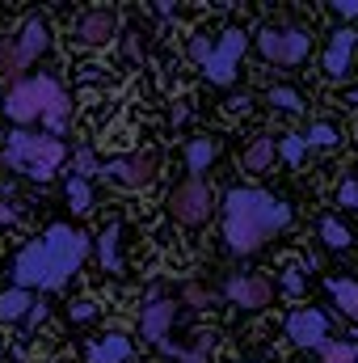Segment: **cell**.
I'll list each match as a JSON object with an SVG mask.
<instances>
[{
  "label": "cell",
  "mask_w": 358,
  "mask_h": 363,
  "mask_svg": "<svg viewBox=\"0 0 358 363\" xmlns=\"http://www.w3.org/2000/svg\"><path fill=\"white\" fill-rule=\"evenodd\" d=\"M291 224V203L274 199L253 186H232L224 194V237L236 254L262 250L270 237H278Z\"/></svg>",
  "instance_id": "7a4b0ae2"
},
{
  "label": "cell",
  "mask_w": 358,
  "mask_h": 363,
  "mask_svg": "<svg viewBox=\"0 0 358 363\" xmlns=\"http://www.w3.org/2000/svg\"><path fill=\"white\" fill-rule=\"evenodd\" d=\"M321 241H325L329 250H346V245H350V228H346L337 216H325V220H321Z\"/></svg>",
  "instance_id": "603a6c76"
},
{
  "label": "cell",
  "mask_w": 358,
  "mask_h": 363,
  "mask_svg": "<svg viewBox=\"0 0 358 363\" xmlns=\"http://www.w3.org/2000/svg\"><path fill=\"white\" fill-rule=\"evenodd\" d=\"M190 55L202 64V72H207L211 85H228L236 77L241 55H245V30H224L219 43H207L202 34H194L190 38Z\"/></svg>",
  "instance_id": "5b68a950"
},
{
  "label": "cell",
  "mask_w": 358,
  "mask_h": 363,
  "mask_svg": "<svg viewBox=\"0 0 358 363\" xmlns=\"http://www.w3.org/2000/svg\"><path fill=\"white\" fill-rule=\"evenodd\" d=\"M354 207H358V199H354Z\"/></svg>",
  "instance_id": "8d00e7d4"
},
{
  "label": "cell",
  "mask_w": 358,
  "mask_h": 363,
  "mask_svg": "<svg viewBox=\"0 0 358 363\" xmlns=\"http://www.w3.org/2000/svg\"><path fill=\"white\" fill-rule=\"evenodd\" d=\"M118 237H122V228H118V224H110V228L97 237V258H101V267H105V271H122V258H118Z\"/></svg>",
  "instance_id": "ac0fdd59"
},
{
  "label": "cell",
  "mask_w": 358,
  "mask_h": 363,
  "mask_svg": "<svg viewBox=\"0 0 358 363\" xmlns=\"http://www.w3.org/2000/svg\"><path fill=\"white\" fill-rule=\"evenodd\" d=\"M0 72L4 77H21L25 72V60H21V51H17L13 38H0Z\"/></svg>",
  "instance_id": "d4e9b609"
},
{
  "label": "cell",
  "mask_w": 358,
  "mask_h": 363,
  "mask_svg": "<svg viewBox=\"0 0 358 363\" xmlns=\"http://www.w3.org/2000/svg\"><path fill=\"white\" fill-rule=\"evenodd\" d=\"M354 60H358V30H333L329 34V47H325V77L329 81H346L354 72Z\"/></svg>",
  "instance_id": "9c48e42d"
},
{
  "label": "cell",
  "mask_w": 358,
  "mask_h": 363,
  "mask_svg": "<svg viewBox=\"0 0 358 363\" xmlns=\"http://www.w3.org/2000/svg\"><path fill=\"white\" fill-rule=\"evenodd\" d=\"M173 317H178V304H173V300H156V304H148V308H144L139 330H144V338H148V342H156L165 355L181 359V347L169 342V325H173Z\"/></svg>",
  "instance_id": "30bf717a"
},
{
  "label": "cell",
  "mask_w": 358,
  "mask_h": 363,
  "mask_svg": "<svg viewBox=\"0 0 358 363\" xmlns=\"http://www.w3.org/2000/svg\"><path fill=\"white\" fill-rule=\"evenodd\" d=\"M68 317H72V321H93V317H97V304H93V300H72V304H68Z\"/></svg>",
  "instance_id": "f546056e"
},
{
  "label": "cell",
  "mask_w": 358,
  "mask_h": 363,
  "mask_svg": "<svg viewBox=\"0 0 358 363\" xmlns=\"http://www.w3.org/2000/svg\"><path fill=\"white\" fill-rule=\"evenodd\" d=\"M25 308H34L25 287H8V291H0V321H21Z\"/></svg>",
  "instance_id": "d6986e66"
},
{
  "label": "cell",
  "mask_w": 358,
  "mask_h": 363,
  "mask_svg": "<svg viewBox=\"0 0 358 363\" xmlns=\"http://www.w3.org/2000/svg\"><path fill=\"white\" fill-rule=\"evenodd\" d=\"M266 97H270V106H278V110H287V114H299V110L308 106V101L291 89V85H270Z\"/></svg>",
  "instance_id": "cb8c5ba5"
},
{
  "label": "cell",
  "mask_w": 358,
  "mask_h": 363,
  "mask_svg": "<svg viewBox=\"0 0 358 363\" xmlns=\"http://www.w3.org/2000/svg\"><path fill=\"white\" fill-rule=\"evenodd\" d=\"M13 43H17V51H21V60H25V68L51 47V26H47V17H25V26L13 34Z\"/></svg>",
  "instance_id": "9a60e30c"
},
{
  "label": "cell",
  "mask_w": 358,
  "mask_h": 363,
  "mask_svg": "<svg viewBox=\"0 0 358 363\" xmlns=\"http://www.w3.org/2000/svg\"><path fill=\"white\" fill-rule=\"evenodd\" d=\"M64 157H68V148H64L59 140L34 135V131H13L8 144H4L8 169H17V174H25V178H34V182H47L59 165H64Z\"/></svg>",
  "instance_id": "277c9868"
},
{
  "label": "cell",
  "mask_w": 358,
  "mask_h": 363,
  "mask_svg": "<svg viewBox=\"0 0 358 363\" xmlns=\"http://www.w3.org/2000/svg\"><path fill=\"white\" fill-rule=\"evenodd\" d=\"M161 174V152H131V157H118V161H110V165H101V178L105 182H118V186H127V190H144V186H152Z\"/></svg>",
  "instance_id": "ba28073f"
},
{
  "label": "cell",
  "mask_w": 358,
  "mask_h": 363,
  "mask_svg": "<svg viewBox=\"0 0 358 363\" xmlns=\"http://www.w3.org/2000/svg\"><path fill=\"white\" fill-rule=\"evenodd\" d=\"M64 194H68V203H72L76 211H93V190H89V182L85 178H68Z\"/></svg>",
  "instance_id": "484cf974"
},
{
  "label": "cell",
  "mask_w": 358,
  "mask_h": 363,
  "mask_svg": "<svg viewBox=\"0 0 358 363\" xmlns=\"http://www.w3.org/2000/svg\"><path fill=\"white\" fill-rule=\"evenodd\" d=\"M354 144H358V127H354Z\"/></svg>",
  "instance_id": "d590c367"
},
{
  "label": "cell",
  "mask_w": 358,
  "mask_h": 363,
  "mask_svg": "<svg viewBox=\"0 0 358 363\" xmlns=\"http://www.w3.org/2000/svg\"><path fill=\"white\" fill-rule=\"evenodd\" d=\"M122 55H127V60H144V38H139V34H127V38H122Z\"/></svg>",
  "instance_id": "1f68e13d"
},
{
  "label": "cell",
  "mask_w": 358,
  "mask_h": 363,
  "mask_svg": "<svg viewBox=\"0 0 358 363\" xmlns=\"http://www.w3.org/2000/svg\"><path fill=\"white\" fill-rule=\"evenodd\" d=\"M287 338L295 347H325L329 342V317L321 308H295L287 317Z\"/></svg>",
  "instance_id": "8fae6325"
},
{
  "label": "cell",
  "mask_w": 358,
  "mask_h": 363,
  "mask_svg": "<svg viewBox=\"0 0 358 363\" xmlns=\"http://www.w3.org/2000/svg\"><path fill=\"white\" fill-rule=\"evenodd\" d=\"M131 355H135V342L127 334H118V330L97 334V338L85 342V359L89 363H131Z\"/></svg>",
  "instance_id": "5bb4252c"
},
{
  "label": "cell",
  "mask_w": 358,
  "mask_h": 363,
  "mask_svg": "<svg viewBox=\"0 0 358 363\" xmlns=\"http://www.w3.org/2000/svg\"><path fill=\"white\" fill-rule=\"evenodd\" d=\"M278 291L291 296V300H299V296L308 291V271H304V262H287V267H282V274H278Z\"/></svg>",
  "instance_id": "ffe728a7"
},
{
  "label": "cell",
  "mask_w": 358,
  "mask_h": 363,
  "mask_svg": "<svg viewBox=\"0 0 358 363\" xmlns=\"http://www.w3.org/2000/svg\"><path fill=\"white\" fill-rule=\"evenodd\" d=\"M329 291H333L337 308H342L350 321H358V283H350V279H329Z\"/></svg>",
  "instance_id": "44dd1931"
},
{
  "label": "cell",
  "mask_w": 358,
  "mask_h": 363,
  "mask_svg": "<svg viewBox=\"0 0 358 363\" xmlns=\"http://www.w3.org/2000/svg\"><path fill=\"white\" fill-rule=\"evenodd\" d=\"M228 110H236V114H241V110H249V97H232V101H228Z\"/></svg>",
  "instance_id": "836d02e7"
},
{
  "label": "cell",
  "mask_w": 358,
  "mask_h": 363,
  "mask_svg": "<svg viewBox=\"0 0 358 363\" xmlns=\"http://www.w3.org/2000/svg\"><path fill=\"white\" fill-rule=\"evenodd\" d=\"M304 144H308V148H337V144H342V131H337L333 123H312L308 135H304Z\"/></svg>",
  "instance_id": "7402d4cb"
},
{
  "label": "cell",
  "mask_w": 358,
  "mask_h": 363,
  "mask_svg": "<svg viewBox=\"0 0 358 363\" xmlns=\"http://www.w3.org/2000/svg\"><path fill=\"white\" fill-rule=\"evenodd\" d=\"M325 363H358V342H325Z\"/></svg>",
  "instance_id": "4316f807"
},
{
  "label": "cell",
  "mask_w": 358,
  "mask_h": 363,
  "mask_svg": "<svg viewBox=\"0 0 358 363\" xmlns=\"http://www.w3.org/2000/svg\"><path fill=\"white\" fill-rule=\"evenodd\" d=\"M89 258V233L72 228V224H51L42 237H34L30 245L17 250L13 258V279L17 287H38V291H55L64 287L76 267Z\"/></svg>",
  "instance_id": "6da1fadb"
},
{
  "label": "cell",
  "mask_w": 358,
  "mask_h": 363,
  "mask_svg": "<svg viewBox=\"0 0 358 363\" xmlns=\"http://www.w3.org/2000/svg\"><path fill=\"white\" fill-rule=\"evenodd\" d=\"M215 157H219V140H211V135H198V140H190V144H185V169H190L194 178H198V174H207Z\"/></svg>",
  "instance_id": "e0dca14e"
},
{
  "label": "cell",
  "mask_w": 358,
  "mask_h": 363,
  "mask_svg": "<svg viewBox=\"0 0 358 363\" xmlns=\"http://www.w3.org/2000/svg\"><path fill=\"white\" fill-rule=\"evenodd\" d=\"M4 114H8L13 123H34V118H42V127H47L51 140H55V135H64V127H68V93L59 89L51 77H25V81H17V85L8 89Z\"/></svg>",
  "instance_id": "3957f363"
},
{
  "label": "cell",
  "mask_w": 358,
  "mask_h": 363,
  "mask_svg": "<svg viewBox=\"0 0 358 363\" xmlns=\"http://www.w3.org/2000/svg\"><path fill=\"white\" fill-rule=\"evenodd\" d=\"M118 34V13L114 9H85L76 17V43L81 47H105Z\"/></svg>",
  "instance_id": "4fadbf2b"
},
{
  "label": "cell",
  "mask_w": 358,
  "mask_h": 363,
  "mask_svg": "<svg viewBox=\"0 0 358 363\" xmlns=\"http://www.w3.org/2000/svg\"><path fill=\"white\" fill-rule=\"evenodd\" d=\"M211 207H215V190L207 186L202 178H185L181 186H173L169 194V216L185 224V228H198L211 220Z\"/></svg>",
  "instance_id": "52a82bcc"
},
{
  "label": "cell",
  "mask_w": 358,
  "mask_h": 363,
  "mask_svg": "<svg viewBox=\"0 0 358 363\" xmlns=\"http://www.w3.org/2000/svg\"><path fill=\"white\" fill-rule=\"evenodd\" d=\"M274 157H278V140H274V135H258V140H249V148L241 152V169H245V174H266L270 165H274Z\"/></svg>",
  "instance_id": "2e32d148"
},
{
  "label": "cell",
  "mask_w": 358,
  "mask_h": 363,
  "mask_svg": "<svg viewBox=\"0 0 358 363\" xmlns=\"http://www.w3.org/2000/svg\"><path fill=\"white\" fill-rule=\"evenodd\" d=\"M181 300H185L190 308H211V300H215V296H211L202 283H185V287H181Z\"/></svg>",
  "instance_id": "f1b7e54d"
},
{
  "label": "cell",
  "mask_w": 358,
  "mask_h": 363,
  "mask_svg": "<svg viewBox=\"0 0 358 363\" xmlns=\"http://www.w3.org/2000/svg\"><path fill=\"white\" fill-rule=\"evenodd\" d=\"M76 169H81L76 178H85V174H93V152H89V148H85V152H76Z\"/></svg>",
  "instance_id": "d6a6232c"
},
{
  "label": "cell",
  "mask_w": 358,
  "mask_h": 363,
  "mask_svg": "<svg viewBox=\"0 0 358 363\" xmlns=\"http://www.w3.org/2000/svg\"><path fill=\"white\" fill-rule=\"evenodd\" d=\"M224 291H228L232 304H241V308H249V313L266 308L270 300H274V283H270L266 274H232Z\"/></svg>",
  "instance_id": "7c38bea8"
},
{
  "label": "cell",
  "mask_w": 358,
  "mask_h": 363,
  "mask_svg": "<svg viewBox=\"0 0 358 363\" xmlns=\"http://www.w3.org/2000/svg\"><path fill=\"white\" fill-rule=\"evenodd\" d=\"M253 43H258V51H262L266 64H282V68L304 64L308 51H312L308 30H295V26H262Z\"/></svg>",
  "instance_id": "8992f818"
},
{
  "label": "cell",
  "mask_w": 358,
  "mask_h": 363,
  "mask_svg": "<svg viewBox=\"0 0 358 363\" xmlns=\"http://www.w3.org/2000/svg\"><path fill=\"white\" fill-rule=\"evenodd\" d=\"M278 152H282L287 165H299L304 152H308V144H304V135H282V140H278Z\"/></svg>",
  "instance_id": "83f0119b"
},
{
  "label": "cell",
  "mask_w": 358,
  "mask_h": 363,
  "mask_svg": "<svg viewBox=\"0 0 358 363\" xmlns=\"http://www.w3.org/2000/svg\"><path fill=\"white\" fill-rule=\"evenodd\" d=\"M0 220H13V207H0Z\"/></svg>",
  "instance_id": "e575fe53"
},
{
  "label": "cell",
  "mask_w": 358,
  "mask_h": 363,
  "mask_svg": "<svg viewBox=\"0 0 358 363\" xmlns=\"http://www.w3.org/2000/svg\"><path fill=\"white\" fill-rule=\"evenodd\" d=\"M329 9H333V17H342V21H354L358 17V0H333Z\"/></svg>",
  "instance_id": "4dcf8cb0"
}]
</instances>
